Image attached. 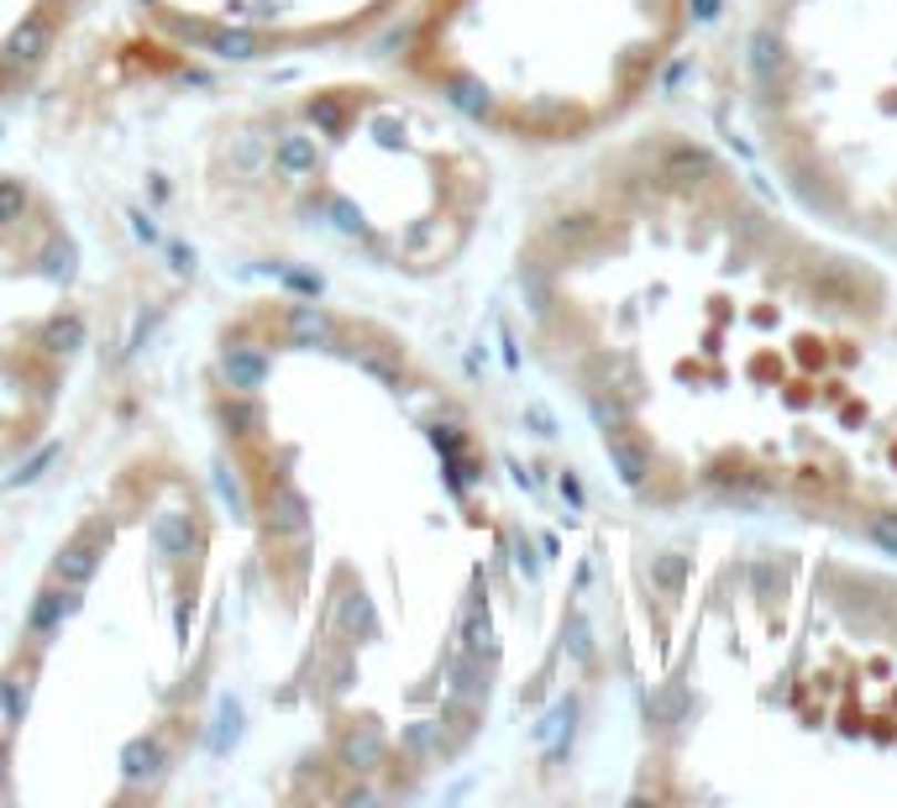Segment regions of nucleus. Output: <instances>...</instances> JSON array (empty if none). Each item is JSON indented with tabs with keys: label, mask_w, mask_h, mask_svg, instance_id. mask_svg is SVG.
Segmentation results:
<instances>
[{
	"label": "nucleus",
	"mask_w": 897,
	"mask_h": 808,
	"mask_svg": "<svg viewBox=\"0 0 897 808\" xmlns=\"http://www.w3.org/2000/svg\"><path fill=\"white\" fill-rule=\"evenodd\" d=\"M220 421L231 425V436H241L252 425V404H220Z\"/></svg>",
	"instance_id": "obj_20"
},
{
	"label": "nucleus",
	"mask_w": 897,
	"mask_h": 808,
	"mask_svg": "<svg viewBox=\"0 0 897 808\" xmlns=\"http://www.w3.org/2000/svg\"><path fill=\"white\" fill-rule=\"evenodd\" d=\"M38 6H69V0H38Z\"/></svg>",
	"instance_id": "obj_23"
},
{
	"label": "nucleus",
	"mask_w": 897,
	"mask_h": 808,
	"mask_svg": "<svg viewBox=\"0 0 897 808\" xmlns=\"http://www.w3.org/2000/svg\"><path fill=\"white\" fill-rule=\"evenodd\" d=\"M872 536H877L881 546H893V551H897V515H872Z\"/></svg>",
	"instance_id": "obj_21"
},
{
	"label": "nucleus",
	"mask_w": 897,
	"mask_h": 808,
	"mask_svg": "<svg viewBox=\"0 0 897 808\" xmlns=\"http://www.w3.org/2000/svg\"><path fill=\"white\" fill-rule=\"evenodd\" d=\"M27 216V189L17 179H0V221H21Z\"/></svg>",
	"instance_id": "obj_16"
},
{
	"label": "nucleus",
	"mask_w": 897,
	"mask_h": 808,
	"mask_svg": "<svg viewBox=\"0 0 897 808\" xmlns=\"http://www.w3.org/2000/svg\"><path fill=\"white\" fill-rule=\"evenodd\" d=\"M362 367H368L373 379H383V384H399V367H394V363H383V358H362Z\"/></svg>",
	"instance_id": "obj_22"
},
{
	"label": "nucleus",
	"mask_w": 897,
	"mask_h": 808,
	"mask_svg": "<svg viewBox=\"0 0 897 808\" xmlns=\"http://www.w3.org/2000/svg\"><path fill=\"white\" fill-rule=\"evenodd\" d=\"M231 735H237V704L226 698V704H220V725H216V750L231 746Z\"/></svg>",
	"instance_id": "obj_19"
},
{
	"label": "nucleus",
	"mask_w": 897,
	"mask_h": 808,
	"mask_svg": "<svg viewBox=\"0 0 897 808\" xmlns=\"http://www.w3.org/2000/svg\"><path fill=\"white\" fill-rule=\"evenodd\" d=\"M452 101H457L467 116H488V101H483L478 84H452Z\"/></svg>",
	"instance_id": "obj_17"
},
{
	"label": "nucleus",
	"mask_w": 897,
	"mask_h": 808,
	"mask_svg": "<svg viewBox=\"0 0 897 808\" xmlns=\"http://www.w3.org/2000/svg\"><path fill=\"white\" fill-rule=\"evenodd\" d=\"M609 452H615L619 473H625L630 484H640V473H646V457H640L636 446H630V442H619V436H609Z\"/></svg>",
	"instance_id": "obj_15"
},
{
	"label": "nucleus",
	"mask_w": 897,
	"mask_h": 808,
	"mask_svg": "<svg viewBox=\"0 0 897 808\" xmlns=\"http://www.w3.org/2000/svg\"><path fill=\"white\" fill-rule=\"evenodd\" d=\"M105 541H111V526H105V520H100V526H90V536L80 530V536H74V541H69L59 557H53V578H59V583H69V588H80L84 578L95 572Z\"/></svg>",
	"instance_id": "obj_1"
},
{
	"label": "nucleus",
	"mask_w": 897,
	"mask_h": 808,
	"mask_svg": "<svg viewBox=\"0 0 897 808\" xmlns=\"http://www.w3.org/2000/svg\"><path fill=\"white\" fill-rule=\"evenodd\" d=\"M158 767H163L158 740H132V746H126V771H132V777H153Z\"/></svg>",
	"instance_id": "obj_11"
},
{
	"label": "nucleus",
	"mask_w": 897,
	"mask_h": 808,
	"mask_svg": "<svg viewBox=\"0 0 897 808\" xmlns=\"http://www.w3.org/2000/svg\"><path fill=\"white\" fill-rule=\"evenodd\" d=\"M0 771H6V750H0Z\"/></svg>",
	"instance_id": "obj_24"
},
{
	"label": "nucleus",
	"mask_w": 897,
	"mask_h": 808,
	"mask_svg": "<svg viewBox=\"0 0 897 808\" xmlns=\"http://www.w3.org/2000/svg\"><path fill=\"white\" fill-rule=\"evenodd\" d=\"M42 346L59 352V358H69L74 346H84V315L80 310H59V315H48V321H42Z\"/></svg>",
	"instance_id": "obj_6"
},
{
	"label": "nucleus",
	"mask_w": 897,
	"mask_h": 808,
	"mask_svg": "<svg viewBox=\"0 0 897 808\" xmlns=\"http://www.w3.org/2000/svg\"><path fill=\"white\" fill-rule=\"evenodd\" d=\"M274 158H279L283 174H316V168H320V147L305 137V132H289V137H279V153H274Z\"/></svg>",
	"instance_id": "obj_9"
},
{
	"label": "nucleus",
	"mask_w": 897,
	"mask_h": 808,
	"mask_svg": "<svg viewBox=\"0 0 897 808\" xmlns=\"http://www.w3.org/2000/svg\"><path fill=\"white\" fill-rule=\"evenodd\" d=\"M158 546L168 551V557H189V551L199 546V520L195 515H184V509L179 515H168V520L158 526Z\"/></svg>",
	"instance_id": "obj_10"
},
{
	"label": "nucleus",
	"mask_w": 897,
	"mask_h": 808,
	"mask_svg": "<svg viewBox=\"0 0 897 808\" xmlns=\"http://www.w3.org/2000/svg\"><path fill=\"white\" fill-rule=\"evenodd\" d=\"M231 163H237V168H258V163H262V142L258 137H241L237 147H231Z\"/></svg>",
	"instance_id": "obj_18"
},
{
	"label": "nucleus",
	"mask_w": 897,
	"mask_h": 808,
	"mask_svg": "<svg viewBox=\"0 0 897 808\" xmlns=\"http://www.w3.org/2000/svg\"><path fill=\"white\" fill-rule=\"evenodd\" d=\"M379 750H383V740H379V729L373 725H358V729H347L337 740V756L347 762L352 771H368V767H379Z\"/></svg>",
	"instance_id": "obj_5"
},
{
	"label": "nucleus",
	"mask_w": 897,
	"mask_h": 808,
	"mask_svg": "<svg viewBox=\"0 0 897 808\" xmlns=\"http://www.w3.org/2000/svg\"><path fill=\"white\" fill-rule=\"evenodd\" d=\"M0 708H6V725H21V714H27V677H0Z\"/></svg>",
	"instance_id": "obj_13"
},
{
	"label": "nucleus",
	"mask_w": 897,
	"mask_h": 808,
	"mask_svg": "<svg viewBox=\"0 0 897 808\" xmlns=\"http://www.w3.org/2000/svg\"><path fill=\"white\" fill-rule=\"evenodd\" d=\"M42 53H48V21L27 17L17 32L6 38V48H0V63H6V69H32Z\"/></svg>",
	"instance_id": "obj_2"
},
{
	"label": "nucleus",
	"mask_w": 897,
	"mask_h": 808,
	"mask_svg": "<svg viewBox=\"0 0 897 808\" xmlns=\"http://www.w3.org/2000/svg\"><path fill=\"white\" fill-rule=\"evenodd\" d=\"M74 609V588L63 583V588H42L38 599H32V614H27V630L32 635H48V630L59 625L63 614Z\"/></svg>",
	"instance_id": "obj_4"
},
{
	"label": "nucleus",
	"mask_w": 897,
	"mask_h": 808,
	"mask_svg": "<svg viewBox=\"0 0 897 808\" xmlns=\"http://www.w3.org/2000/svg\"><path fill=\"white\" fill-rule=\"evenodd\" d=\"M368 620H373V614H368V599H347V604L337 609V630H341V635H362V630H368Z\"/></svg>",
	"instance_id": "obj_14"
},
{
	"label": "nucleus",
	"mask_w": 897,
	"mask_h": 808,
	"mask_svg": "<svg viewBox=\"0 0 897 808\" xmlns=\"http://www.w3.org/2000/svg\"><path fill=\"white\" fill-rule=\"evenodd\" d=\"M295 530H299L295 488L274 484V488H268V505H262V536H295Z\"/></svg>",
	"instance_id": "obj_3"
},
{
	"label": "nucleus",
	"mask_w": 897,
	"mask_h": 808,
	"mask_svg": "<svg viewBox=\"0 0 897 808\" xmlns=\"http://www.w3.org/2000/svg\"><path fill=\"white\" fill-rule=\"evenodd\" d=\"M220 373H226V384L237 389V394H252L262 384V358L247 352V346H226L220 352Z\"/></svg>",
	"instance_id": "obj_7"
},
{
	"label": "nucleus",
	"mask_w": 897,
	"mask_h": 808,
	"mask_svg": "<svg viewBox=\"0 0 897 808\" xmlns=\"http://www.w3.org/2000/svg\"><path fill=\"white\" fill-rule=\"evenodd\" d=\"M210 48L226 53V59H252V53H258V38H252V32H226V27H220V32H210Z\"/></svg>",
	"instance_id": "obj_12"
},
{
	"label": "nucleus",
	"mask_w": 897,
	"mask_h": 808,
	"mask_svg": "<svg viewBox=\"0 0 897 808\" xmlns=\"http://www.w3.org/2000/svg\"><path fill=\"white\" fill-rule=\"evenodd\" d=\"M283 325L295 331V342H331L337 336V325H331V315L320 304H289L283 310Z\"/></svg>",
	"instance_id": "obj_8"
}]
</instances>
